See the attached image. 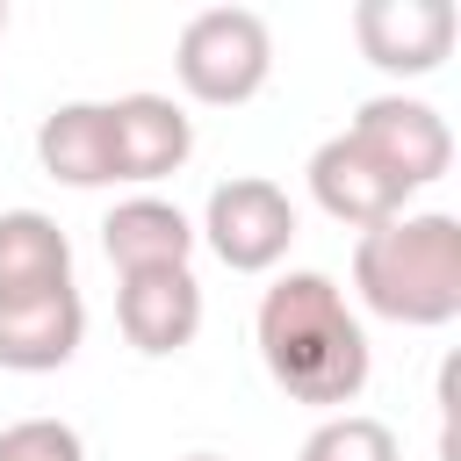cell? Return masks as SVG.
Returning a JSON list of instances; mask_svg holds the SVG:
<instances>
[{
	"label": "cell",
	"instance_id": "6da1fadb",
	"mask_svg": "<svg viewBox=\"0 0 461 461\" xmlns=\"http://www.w3.org/2000/svg\"><path fill=\"white\" fill-rule=\"evenodd\" d=\"M252 346H259V367L274 375V389L288 403L324 411V418L346 411L375 375L367 324H360V310L346 303V288L324 267H288V274H274L259 288Z\"/></svg>",
	"mask_w": 461,
	"mask_h": 461
},
{
	"label": "cell",
	"instance_id": "7a4b0ae2",
	"mask_svg": "<svg viewBox=\"0 0 461 461\" xmlns=\"http://www.w3.org/2000/svg\"><path fill=\"white\" fill-rule=\"evenodd\" d=\"M353 295L360 310L439 331L461 317V216L447 209H403L353 238Z\"/></svg>",
	"mask_w": 461,
	"mask_h": 461
},
{
	"label": "cell",
	"instance_id": "3957f363",
	"mask_svg": "<svg viewBox=\"0 0 461 461\" xmlns=\"http://www.w3.org/2000/svg\"><path fill=\"white\" fill-rule=\"evenodd\" d=\"M173 79L202 108H238L274 79V29L252 7H202L173 36Z\"/></svg>",
	"mask_w": 461,
	"mask_h": 461
},
{
	"label": "cell",
	"instance_id": "277c9868",
	"mask_svg": "<svg viewBox=\"0 0 461 461\" xmlns=\"http://www.w3.org/2000/svg\"><path fill=\"white\" fill-rule=\"evenodd\" d=\"M194 238H202L230 274H274V267L288 259V245H295V202H288V187L267 180V173H230V180L209 187Z\"/></svg>",
	"mask_w": 461,
	"mask_h": 461
},
{
	"label": "cell",
	"instance_id": "5b68a950",
	"mask_svg": "<svg viewBox=\"0 0 461 461\" xmlns=\"http://www.w3.org/2000/svg\"><path fill=\"white\" fill-rule=\"evenodd\" d=\"M346 137H353L389 180H403L411 194L432 187V180L454 166V130H447V115H439L432 101L403 94V86H396V94H367V101L353 108Z\"/></svg>",
	"mask_w": 461,
	"mask_h": 461
},
{
	"label": "cell",
	"instance_id": "8992f818",
	"mask_svg": "<svg viewBox=\"0 0 461 461\" xmlns=\"http://www.w3.org/2000/svg\"><path fill=\"white\" fill-rule=\"evenodd\" d=\"M461 14L454 0H360L353 7V43L375 72L389 79H425L454 58Z\"/></svg>",
	"mask_w": 461,
	"mask_h": 461
},
{
	"label": "cell",
	"instance_id": "52a82bcc",
	"mask_svg": "<svg viewBox=\"0 0 461 461\" xmlns=\"http://www.w3.org/2000/svg\"><path fill=\"white\" fill-rule=\"evenodd\" d=\"M108 144H115V187H151L187 166L194 122L173 94H115L108 101Z\"/></svg>",
	"mask_w": 461,
	"mask_h": 461
},
{
	"label": "cell",
	"instance_id": "ba28073f",
	"mask_svg": "<svg viewBox=\"0 0 461 461\" xmlns=\"http://www.w3.org/2000/svg\"><path fill=\"white\" fill-rule=\"evenodd\" d=\"M310 202L331 216V223H346V230H375V223H389V216H403L411 209V187L403 180H389L346 130L339 137H324L317 151H310Z\"/></svg>",
	"mask_w": 461,
	"mask_h": 461
},
{
	"label": "cell",
	"instance_id": "9c48e42d",
	"mask_svg": "<svg viewBox=\"0 0 461 461\" xmlns=\"http://www.w3.org/2000/svg\"><path fill=\"white\" fill-rule=\"evenodd\" d=\"M115 324L144 360L187 353L202 331V281L194 267H158V274H122L115 288Z\"/></svg>",
	"mask_w": 461,
	"mask_h": 461
},
{
	"label": "cell",
	"instance_id": "30bf717a",
	"mask_svg": "<svg viewBox=\"0 0 461 461\" xmlns=\"http://www.w3.org/2000/svg\"><path fill=\"white\" fill-rule=\"evenodd\" d=\"M86 339L79 288H43L22 303H0V367L7 375H58Z\"/></svg>",
	"mask_w": 461,
	"mask_h": 461
},
{
	"label": "cell",
	"instance_id": "8fae6325",
	"mask_svg": "<svg viewBox=\"0 0 461 461\" xmlns=\"http://www.w3.org/2000/svg\"><path fill=\"white\" fill-rule=\"evenodd\" d=\"M194 223L180 202L166 194H122L108 216H101V252L115 274H158V267H187L194 259Z\"/></svg>",
	"mask_w": 461,
	"mask_h": 461
},
{
	"label": "cell",
	"instance_id": "7c38bea8",
	"mask_svg": "<svg viewBox=\"0 0 461 461\" xmlns=\"http://www.w3.org/2000/svg\"><path fill=\"white\" fill-rule=\"evenodd\" d=\"M36 166L65 187H115V144H108V101H58L36 122Z\"/></svg>",
	"mask_w": 461,
	"mask_h": 461
},
{
	"label": "cell",
	"instance_id": "4fadbf2b",
	"mask_svg": "<svg viewBox=\"0 0 461 461\" xmlns=\"http://www.w3.org/2000/svg\"><path fill=\"white\" fill-rule=\"evenodd\" d=\"M72 288V238L43 209H0V303Z\"/></svg>",
	"mask_w": 461,
	"mask_h": 461
},
{
	"label": "cell",
	"instance_id": "5bb4252c",
	"mask_svg": "<svg viewBox=\"0 0 461 461\" xmlns=\"http://www.w3.org/2000/svg\"><path fill=\"white\" fill-rule=\"evenodd\" d=\"M295 461H403V447H396V432H389L382 418H367V411H331V418H317V425L303 432Z\"/></svg>",
	"mask_w": 461,
	"mask_h": 461
},
{
	"label": "cell",
	"instance_id": "9a60e30c",
	"mask_svg": "<svg viewBox=\"0 0 461 461\" xmlns=\"http://www.w3.org/2000/svg\"><path fill=\"white\" fill-rule=\"evenodd\" d=\"M0 461H86V439L65 418H14L0 425Z\"/></svg>",
	"mask_w": 461,
	"mask_h": 461
},
{
	"label": "cell",
	"instance_id": "2e32d148",
	"mask_svg": "<svg viewBox=\"0 0 461 461\" xmlns=\"http://www.w3.org/2000/svg\"><path fill=\"white\" fill-rule=\"evenodd\" d=\"M180 461H223V454H180Z\"/></svg>",
	"mask_w": 461,
	"mask_h": 461
},
{
	"label": "cell",
	"instance_id": "e0dca14e",
	"mask_svg": "<svg viewBox=\"0 0 461 461\" xmlns=\"http://www.w3.org/2000/svg\"><path fill=\"white\" fill-rule=\"evenodd\" d=\"M0 36H7V0H0Z\"/></svg>",
	"mask_w": 461,
	"mask_h": 461
}]
</instances>
